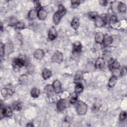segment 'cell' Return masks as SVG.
<instances>
[{"label": "cell", "instance_id": "cell-1", "mask_svg": "<svg viewBox=\"0 0 127 127\" xmlns=\"http://www.w3.org/2000/svg\"><path fill=\"white\" fill-rule=\"evenodd\" d=\"M66 8L63 5H60L59 6L58 10L54 14L53 17V21L55 22V23L56 24H58L60 21L61 19L66 14Z\"/></svg>", "mask_w": 127, "mask_h": 127}, {"label": "cell", "instance_id": "cell-2", "mask_svg": "<svg viewBox=\"0 0 127 127\" xmlns=\"http://www.w3.org/2000/svg\"><path fill=\"white\" fill-rule=\"evenodd\" d=\"M76 109L79 115H83L86 114L88 110V107L85 103L81 101H79L77 103Z\"/></svg>", "mask_w": 127, "mask_h": 127}, {"label": "cell", "instance_id": "cell-3", "mask_svg": "<svg viewBox=\"0 0 127 127\" xmlns=\"http://www.w3.org/2000/svg\"><path fill=\"white\" fill-rule=\"evenodd\" d=\"M13 114V112L10 107H6L3 108L2 104H1V112H0V117L1 118L3 117H10Z\"/></svg>", "mask_w": 127, "mask_h": 127}, {"label": "cell", "instance_id": "cell-4", "mask_svg": "<svg viewBox=\"0 0 127 127\" xmlns=\"http://www.w3.org/2000/svg\"><path fill=\"white\" fill-rule=\"evenodd\" d=\"M70 105V102L66 99H60L57 103V107L59 110L63 111L66 108L69 107Z\"/></svg>", "mask_w": 127, "mask_h": 127}, {"label": "cell", "instance_id": "cell-5", "mask_svg": "<svg viewBox=\"0 0 127 127\" xmlns=\"http://www.w3.org/2000/svg\"><path fill=\"white\" fill-rule=\"evenodd\" d=\"M63 60V56L61 52L59 51L56 52L52 57V61L53 63L60 64Z\"/></svg>", "mask_w": 127, "mask_h": 127}, {"label": "cell", "instance_id": "cell-6", "mask_svg": "<svg viewBox=\"0 0 127 127\" xmlns=\"http://www.w3.org/2000/svg\"><path fill=\"white\" fill-rule=\"evenodd\" d=\"M25 63V59L22 57L16 59L13 62V66L16 69H19L23 67Z\"/></svg>", "mask_w": 127, "mask_h": 127}, {"label": "cell", "instance_id": "cell-7", "mask_svg": "<svg viewBox=\"0 0 127 127\" xmlns=\"http://www.w3.org/2000/svg\"><path fill=\"white\" fill-rule=\"evenodd\" d=\"M110 20V24L112 28L114 29H119L121 27V23L117 20V19L115 16H112Z\"/></svg>", "mask_w": 127, "mask_h": 127}, {"label": "cell", "instance_id": "cell-8", "mask_svg": "<svg viewBox=\"0 0 127 127\" xmlns=\"http://www.w3.org/2000/svg\"><path fill=\"white\" fill-rule=\"evenodd\" d=\"M109 63V67L111 71L114 69H119L120 65L119 62L116 60L110 59Z\"/></svg>", "mask_w": 127, "mask_h": 127}, {"label": "cell", "instance_id": "cell-9", "mask_svg": "<svg viewBox=\"0 0 127 127\" xmlns=\"http://www.w3.org/2000/svg\"><path fill=\"white\" fill-rule=\"evenodd\" d=\"M57 36V33L56 29L54 27H52L50 28L48 32V37L51 40H54Z\"/></svg>", "mask_w": 127, "mask_h": 127}, {"label": "cell", "instance_id": "cell-10", "mask_svg": "<svg viewBox=\"0 0 127 127\" xmlns=\"http://www.w3.org/2000/svg\"><path fill=\"white\" fill-rule=\"evenodd\" d=\"M53 88L54 89V91L56 93H59L61 91V84L60 82L58 80H55L53 83Z\"/></svg>", "mask_w": 127, "mask_h": 127}, {"label": "cell", "instance_id": "cell-11", "mask_svg": "<svg viewBox=\"0 0 127 127\" xmlns=\"http://www.w3.org/2000/svg\"><path fill=\"white\" fill-rule=\"evenodd\" d=\"M47 13L43 9H40L37 13V17L40 20H44L47 18Z\"/></svg>", "mask_w": 127, "mask_h": 127}, {"label": "cell", "instance_id": "cell-12", "mask_svg": "<svg viewBox=\"0 0 127 127\" xmlns=\"http://www.w3.org/2000/svg\"><path fill=\"white\" fill-rule=\"evenodd\" d=\"M82 48V45L80 42L75 41L73 44V52L75 53H78L81 51Z\"/></svg>", "mask_w": 127, "mask_h": 127}, {"label": "cell", "instance_id": "cell-13", "mask_svg": "<svg viewBox=\"0 0 127 127\" xmlns=\"http://www.w3.org/2000/svg\"><path fill=\"white\" fill-rule=\"evenodd\" d=\"M113 38L109 35H106L104 37L103 43L105 46H108L112 43Z\"/></svg>", "mask_w": 127, "mask_h": 127}, {"label": "cell", "instance_id": "cell-14", "mask_svg": "<svg viewBox=\"0 0 127 127\" xmlns=\"http://www.w3.org/2000/svg\"><path fill=\"white\" fill-rule=\"evenodd\" d=\"M104 35L102 32H98L96 33L95 35V40L96 43L102 44L103 42Z\"/></svg>", "mask_w": 127, "mask_h": 127}, {"label": "cell", "instance_id": "cell-15", "mask_svg": "<svg viewBox=\"0 0 127 127\" xmlns=\"http://www.w3.org/2000/svg\"><path fill=\"white\" fill-rule=\"evenodd\" d=\"M5 51L7 54H9L13 51V44L12 42H9L5 46Z\"/></svg>", "mask_w": 127, "mask_h": 127}, {"label": "cell", "instance_id": "cell-16", "mask_svg": "<svg viewBox=\"0 0 127 127\" xmlns=\"http://www.w3.org/2000/svg\"><path fill=\"white\" fill-rule=\"evenodd\" d=\"M44 56V51L41 49H38L35 51L34 53V57L37 60H41Z\"/></svg>", "mask_w": 127, "mask_h": 127}, {"label": "cell", "instance_id": "cell-17", "mask_svg": "<svg viewBox=\"0 0 127 127\" xmlns=\"http://www.w3.org/2000/svg\"><path fill=\"white\" fill-rule=\"evenodd\" d=\"M42 74L43 78L45 80H46L51 77L52 75V73L49 70L47 69H44L43 70V71H42Z\"/></svg>", "mask_w": 127, "mask_h": 127}, {"label": "cell", "instance_id": "cell-18", "mask_svg": "<svg viewBox=\"0 0 127 127\" xmlns=\"http://www.w3.org/2000/svg\"><path fill=\"white\" fill-rule=\"evenodd\" d=\"M105 65V61L104 59L102 58H98L95 63V67H96L97 68H102Z\"/></svg>", "mask_w": 127, "mask_h": 127}, {"label": "cell", "instance_id": "cell-19", "mask_svg": "<svg viewBox=\"0 0 127 127\" xmlns=\"http://www.w3.org/2000/svg\"><path fill=\"white\" fill-rule=\"evenodd\" d=\"M79 26V21L78 18H73L71 22V26L72 28L75 30L77 29Z\"/></svg>", "mask_w": 127, "mask_h": 127}, {"label": "cell", "instance_id": "cell-20", "mask_svg": "<svg viewBox=\"0 0 127 127\" xmlns=\"http://www.w3.org/2000/svg\"><path fill=\"white\" fill-rule=\"evenodd\" d=\"M1 93L4 96H11L13 94V91L10 89H3L1 90Z\"/></svg>", "mask_w": 127, "mask_h": 127}, {"label": "cell", "instance_id": "cell-21", "mask_svg": "<svg viewBox=\"0 0 127 127\" xmlns=\"http://www.w3.org/2000/svg\"><path fill=\"white\" fill-rule=\"evenodd\" d=\"M117 82V78L116 76H112L108 82V86L110 88H113L114 87L115 85L116 84Z\"/></svg>", "mask_w": 127, "mask_h": 127}, {"label": "cell", "instance_id": "cell-22", "mask_svg": "<svg viewBox=\"0 0 127 127\" xmlns=\"http://www.w3.org/2000/svg\"><path fill=\"white\" fill-rule=\"evenodd\" d=\"M105 24L104 21L102 19V18L100 17H97L95 19V24L97 27H102L103 26L104 24Z\"/></svg>", "mask_w": 127, "mask_h": 127}, {"label": "cell", "instance_id": "cell-23", "mask_svg": "<svg viewBox=\"0 0 127 127\" xmlns=\"http://www.w3.org/2000/svg\"><path fill=\"white\" fill-rule=\"evenodd\" d=\"M117 9L120 12L125 13L126 11V6L124 3L122 2H120L118 4Z\"/></svg>", "mask_w": 127, "mask_h": 127}, {"label": "cell", "instance_id": "cell-24", "mask_svg": "<svg viewBox=\"0 0 127 127\" xmlns=\"http://www.w3.org/2000/svg\"><path fill=\"white\" fill-rule=\"evenodd\" d=\"M77 99V95L76 93L75 92L73 93L72 94H71L69 97V101L71 103H72V104L75 103Z\"/></svg>", "mask_w": 127, "mask_h": 127}, {"label": "cell", "instance_id": "cell-25", "mask_svg": "<svg viewBox=\"0 0 127 127\" xmlns=\"http://www.w3.org/2000/svg\"><path fill=\"white\" fill-rule=\"evenodd\" d=\"M83 90V86L82 84L79 82L77 83L75 85V89H74L75 92L76 93H80Z\"/></svg>", "mask_w": 127, "mask_h": 127}, {"label": "cell", "instance_id": "cell-26", "mask_svg": "<svg viewBox=\"0 0 127 127\" xmlns=\"http://www.w3.org/2000/svg\"><path fill=\"white\" fill-rule=\"evenodd\" d=\"M40 94V91L36 88L32 89L31 91V95L33 98H37Z\"/></svg>", "mask_w": 127, "mask_h": 127}, {"label": "cell", "instance_id": "cell-27", "mask_svg": "<svg viewBox=\"0 0 127 127\" xmlns=\"http://www.w3.org/2000/svg\"><path fill=\"white\" fill-rule=\"evenodd\" d=\"M37 17V13L35 10H31L28 14V18L30 20H33Z\"/></svg>", "mask_w": 127, "mask_h": 127}, {"label": "cell", "instance_id": "cell-28", "mask_svg": "<svg viewBox=\"0 0 127 127\" xmlns=\"http://www.w3.org/2000/svg\"><path fill=\"white\" fill-rule=\"evenodd\" d=\"M44 91L47 94H51L53 92V91H54L53 86L51 85H48V86H46L45 88Z\"/></svg>", "mask_w": 127, "mask_h": 127}, {"label": "cell", "instance_id": "cell-29", "mask_svg": "<svg viewBox=\"0 0 127 127\" xmlns=\"http://www.w3.org/2000/svg\"><path fill=\"white\" fill-rule=\"evenodd\" d=\"M82 79V73L81 71H77L75 74L74 79L76 81H79Z\"/></svg>", "mask_w": 127, "mask_h": 127}, {"label": "cell", "instance_id": "cell-30", "mask_svg": "<svg viewBox=\"0 0 127 127\" xmlns=\"http://www.w3.org/2000/svg\"><path fill=\"white\" fill-rule=\"evenodd\" d=\"M13 108L15 110H19L21 108V103L19 102H15L14 104H13Z\"/></svg>", "mask_w": 127, "mask_h": 127}, {"label": "cell", "instance_id": "cell-31", "mask_svg": "<svg viewBox=\"0 0 127 127\" xmlns=\"http://www.w3.org/2000/svg\"><path fill=\"white\" fill-rule=\"evenodd\" d=\"M127 117V113L125 111H123L122 112L119 116V120L121 121H124L125 120V119Z\"/></svg>", "mask_w": 127, "mask_h": 127}, {"label": "cell", "instance_id": "cell-32", "mask_svg": "<svg viewBox=\"0 0 127 127\" xmlns=\"http://www.w3.org/2000/svg\"><path fill=\"white\" fill-rule=\"evenodd\" d=\"M89 16L90 17V18L91 19H96L98 17L97 14L95 12H90L89 13Z\"/></svg>", "mask_w": 127, "mask_h": 127}, {"label": "cell", "instance_id": "cell-33", "mask_svg": "<svg viewBox=\"0 0 127 127\" xmlns=\"http://www.w3.org/2000/svg\"><path fill=\"white\" fill-rule=\"evenodd\" d=\"M15 25L16 28L18 29H23L24 28V23L22 22H18Z\"/></svg>", "mask_w": 127, "mask_h": 127}, {"label": "cell", "instance_id": "cell-34", "mask_svg": "<svg viewBox=\"0 0 127 127\" xmlns=\"http://www.w3.org/2000/svg\"><path fill=\"white\" fill-rule=\"evenodd\" d=\"M111 54L109 51H106L104 53V57L107 60H110L111 59Z\"/></svg>", "mask_w": 127, "mask_h": 127}, {"label": "cell", "instance_id": "cell-35", "mask_svg": "<svg viewBox=\"0 0 127 127\" xmlns=\"http://www.w3.org/2000/svg\"><path fill=\"white\" fill-rule=\"evenodd\" d=\"M94 48L96 50H100L102 49V44L99 43H96L94 44Z\"/></svg>", "mask_w": 127, "mask_h": 127}, {"label": "cell", "instance_id": "cell-36", "mask_svg": "<svg viewBox=\"0 0 127 127\" xmlns=\"http://www.w3.org/2000/svg\"><path fill=\"white\" fill-rule=\"evenodd\" d=\"M5 53V46L2 43H1V46H0V54H1V57L3 56Z\"/></svg>", "mask_w": 127, "mask_h": 127}, {"label": "cell", "instance_id": "cell-37", "mask_svg": "<svg viewBox=\"0 0 127 127\" xmlns=\"http://www.w3.org/2000/svg\"><path fill=\"white\" fill-rule=\"evenodd\" d=\"M112 71V73H113V76L117 77V76H119L120 74H121L120 71L119 70V69H114Z\"/></svg>", "mask_w": 127, "mask_h": 127}, {"label": "cell", "instance_id": "cell-38", "mask_svg": "<svg viewBox=\"0 0 127 127\" xmlns=\"http://www.w3.org/2000/svg\"><path fill=\"white\" fill-rule=\"evenodd\" d=\"M80 3V2L79 1H71V4L72 6L74 8L77 7L78 5H79Z\"/></svg>", "mask_w": 127, "mask_h": 127}, {"label": "cell", "instance_id": "cell-39", "mask_svg": "<svg viewBox=\"0 0 127 127\" xmlns=\"http://www.w3.org/2000/svg\"><path fill=\"white\" fill-rule=\"evenodd\" d=\"M99 3L100 5L102 6H106L108 4V2L106 1H100Z\"/></svg>", "mask_w": 127, "mask_h": 127}, {"label": "cell", "instance_id": "cell-40", "mask_svg": "<svg viewBox=\"0 0 127 127\" xmlns=\"http://www.w3.org/2000/svg\"><path fill=\"white\" fill-rule=\"evenodd\" d=\"M34 6L35 7L38 9L40 7V4L39 1H35L34 2Z\"/></svg>", "mask_w": 127, "mask_h": 127}, {"label": "cell", "instance_id": "cell-41", "mask_svg": "<svg viewBox=\"0 0 127 127\" xmlns=\"http://www.w3.org/2000/svg\"><path fill=\"white\" fill-rule=\"evenodd\" d=\"M120 73H121V74L124 75L126 73V68H123L122 69L121 72H120Z\"/></svg>", "mask_w": 127, "mask_h": 127}, {"label": "cell", "instance_id": "cell-42", "mask_svg": "<svg viewBox=\"0 0 127 127\" xmlns=\"http://www.w3.org/2000/svg\"><path fill=\"white\" fill-rule=\"evenodd\" d=\"M27 79V77L25 76V75H24V78H22V77H20L19 78V80L21 81H24L25 80H26Z\"/></svg>", "mask_w": 127, "mask_h": 127}, {"label": "cell", "instance_id": "cell-43", "mask_svg": "<svg viewBox=\"0 0 127 127\" xmlns=\"http://www.w3.org/2000/svg\"><path fill=\"white\" fill-rule=\"evenodd\" d=\"M26 126H28V127H32V126H33V125L32 124L29 123V124H28L26 125Z\"/></svg>", "mask_w": 127, "mask_h": 127}]
</instances>
